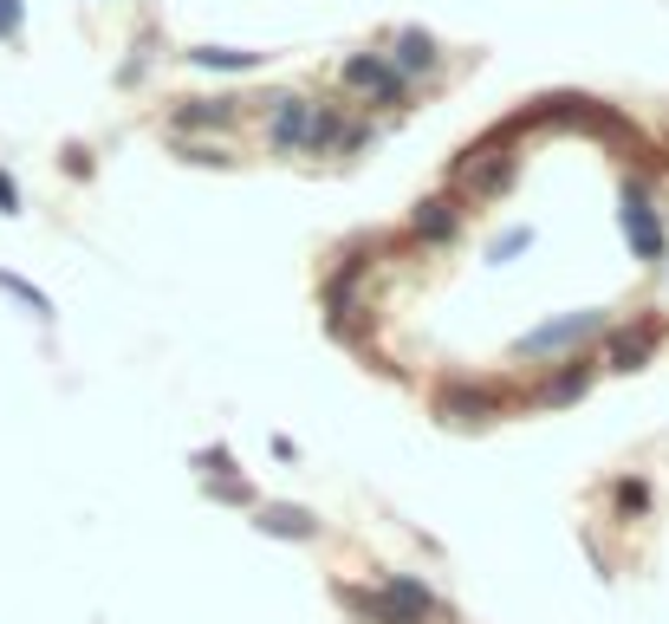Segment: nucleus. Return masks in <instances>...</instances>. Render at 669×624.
Here are the masks:
<instances>
[{"mask_svg": "<svg viewBox=\"0 0 669 624\" xmlns=\"http://www.w3.org/2000/svg\"><path fill=\"white\" fill-rule=\"evenodd\" d=\"M644 352H651V332H625V339H612L605 365H618V371H638V365H644Z\"/></svg>", "mask_w": 669, "mask_h": 624, "instance_id": "nucleus-8", "label": "nucleus"}, {"mask_svg": "<svg viewBox=\"0 0 669 624\" xmlns=\"http://www.w3.org/2000/svg\"><path fill=\"white\" fill-rule=\"evenodd\" d=\"M260 527H267V534L306 540V534H312V514H306V508H260Z\"/></svg>", "mask_w": 669, "mask_h": 624, "instance_id": "nucleus-7", "label": "nucleus"}, {"mask_svg": "<svg viewBox=\"0 0 669 624\" xmlns=\"http://www.w3.org/2000/svg\"><path fill=\"white\" fill-rule=\"evenodd\" d=\"M625 234H631L638 260H664V221H657L644 182H625Z\"/></svg>", "mask_w": 669, "mask_h": 624, "instance_id": "nucleus-1", "label": "nucleus"}, {"mask_svg": "<svg viewBox=\"0 0 669 624\" xmlns=\"http://www.w3.org/2000/svg\"><path fill=\"white\" fill-rule=\"evenodd\" d=\"M449 228H455L449 202H423V215H416V234H429V241H436V234H449Z\"/></svg>", "mask_w": 669, "mask_h": 624, "instance_id": "nucleus-11", "label": "nucleus"}, {"mask_svg": "<svg viewBox=\"0 0 669 624\" xmlns=\"http://www.w3.org/2000/svg\"><path fill=\"white\" fill-rule=\"evenodd\" d=\"M189 59L208 72H254L260 65V52H234V46H189Z\"/></svg>", "mask_w": 669, "mask_h": 624, "instance_id": "nucleus-5", "label": "nucleus"}, {"mask_svg": "<svg viewBox=\"0 0 669 624\" xmlns=\"http://www.w3.org/2000/svg\"><path fill=\"white\" fill-rule=\"evenodd\" d=\"M599 326H605V313H572V319H546V326H533V332L520 339V352H527V358H540V352H566V345L592 339Z\"/></svg>", "mask_w": 669, "mask_h": 624, "instance_id": "nucleus-2", "label": "nucleus"}, {"mask_svg": "<svg viewBox=\"0 0 669 624\" xmlns=\"http://www.w3.org/2000/svg\"><path fill=\"white\" fill-rule=\"evenodd\" d=\"M397 52H403V65H410V72L436 65V39H429L423 26H403V33H397Z\"/></svg>", "mask_w": 669, "mask_h": 624, "instance_id": "nucleus-6", "label": "nucleus"}, {"mask_svg": "<svg viewBox=\"0 0 669 624\" xmlns=\"http://www.w3.org/2000/svg\"><path fill=\"white\" fill-rule=\"evenodd\" d=\"M345 85L371 91L377 104H403V78H397V65H390V59H377V52H358V59H345Z\"/></svg>", "mask_w": 669, "mask_h": 624, "instance_id": "nucleus-3", "label": "nucleus"}, {"mask_svg": "<svg viewBox=\"0 0 669 624\" xmlns=\"http://www.w3.org/2000/svg\"><path fill=\"white\" fill-rule=\"evenodd\" d=\"M0 215H20V189H13V176L0 169Z\"/></svg>", "mask_w": 669, "mask_h": 624, "instance_id": "nucleus-13", "label": "nucleus"}, {"mask_svg": "<svg viewBox=\"0 0 669 624\" xmlns=\"http://www.w3.org/2000/svg\"><path fill=\"white\" fill-rule=\"evenodd\" d=\"M273 143L280 150H306L312 143V104L306 98H273Z\"/></svg>", "mask_w": 669, "mask_h": 624, "instance_id": "nucleus-4", "label": "nucleus"}, {"mask_svg": "<svg viewBox=\"0 0 669 624\" xmlns=\"http://www.w3.org/2000/svg\"><path fill=\"white\" fill-rule=\"evenodd\" d=\"M0 293H13V300H20V306L33 313V319H52V300H46L39 286H26L20 273H7V267H0Z\"/></svg>", "mask_w": 669, "mask_h": 624, "instance_id": "nucleus-9", "label": "nucleus"}, {"mask_svg": "<svg viewBox=\"0 0 669 624\" xmlns=\"http://www.w3.org/2000/svg\"><path fill=\"white\" fill-rule=\"evenodd\" d=\"M533 247V228H514V234H501L494 247H488V260H514V254H527Z\"/></svg>", "mask_w": 669, "mask_h": 624, "instance_id": "nucleus-12", "label": "nucleus"}, {"mask_svg": "<svg viewBox=\"0 0 669 624\" xmlns=\"http://www.w3.org/2000/svg\"><path fill=\"white\" fill-rule=\"evenodd\" d=\"M176 124H215V130H221V124H234V111H228L221 98H195V104L176 111Z\"/></svg>", "mask_w": 669, "mask_h": 624, "instance_id": "nucleus-10", "label": "nucleus"}, {"mask_svg": "<svg viewBox=\"0 0 669 624\" xmlns=\"http://www.w3.org/2000/svg\"><path fill=\"white\" fill-rule=\"evenodd\" d=\"M20 33V0H0V39H13Z\"/></svg>", "mask_w": 669, "mask_h": 624, "instance_id": "nucleus-14", "label": "nucleus"}]
</instances>
